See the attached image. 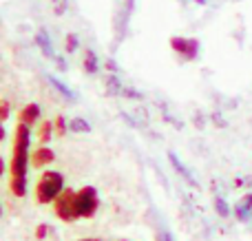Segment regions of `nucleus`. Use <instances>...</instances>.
<instances>
[{
  "label": "nucleus",
  "mask_w": 252,
  "mask_h": 241,
  "mask_svg": "<svg viewBox=\"0 0 252 241\" xmlns=\"http://www.w3.org/2000/svg\"><path fill=\"white\" fill-rule=\"evenodd\" d=\"M29 144H31V124L20 122L16 126V140H13L11 177H27V168H29Z\"/></svg>",
  "instance_id": "1"
},
{
  "label": "nucleus",
  "mask_w": 252,
  "mask_h": 241,
  "mask_svg": "<svg viewBox=\"0 0 252 241\" xmlns=\"http://www.w3.org/2000/svg\"><path fill=\"white\" fill-rule=\"evenodd\" d=\"M62 190H64V177L58 171H44L35 186V197L40 204H51L60 197Z\"/></svg>",
  "instance_id": "2"
},
{
  "label": "nucleus",
  "mask_w": 252,
  "mask_h": 241,
  "mask_svg": "<svg viewBox=\"0 0 252 241\" xmlns=\"http://www.w3.org/2000/svg\"><path fill=\"white\" fill-rule=\"evenodd\" d=\"M53 208H56V215L60 217L62 221H75L80 217V211H78V193H73L71 188H64L60 193V197L53 202Z\"/></svg>",
  "instance_id": "3"
},
{
  "label": "nucleus",
  "mask_w": 252,
  "mask_h": 241,
  "mask_svg": "<svg viewBox=\"0 0 252 241\" xmlns=\"http://www.w3.org/2000/svg\"><path fill=\"white\" fill-rule=\"evenodd\" d=\"M97 206H100V197H97V190L93 186H84L82 190H78L80 217H93L97 212Z\"/></svg>",
  "instance_id": "4"
},
{
  "label": "nucleus",
  "mask_w": 252,
  "mask_h": 241,
  "mask_svg": "<svg viewBox=\"0 0 252 241\" xmlns=\"http://www.w3.org/2000/svg\"><path fill=\"white\" fill-rule=\"evenodd\" d=\"M170 49H173V51H177L186 62L188 60H195L197 53H199V40L173 35V38H170Z\"/></svg>",
  "instance_id": "5"
},
{
  "label": "nucleus",
  "mask_w": 252,
  "mask_h": 241,
  "mask_svg": "<svg viewBox=\"0 0 252 241\" xmlns=\"http://www.w3.org/2000/svg\"><path fill=\"white\" fill-rule=\"evenodd\" d=\"M35 44H38V49L42 51L44 58H49V60H56V51H53V44H51V38H49V33L44 29H40L38 33H35Z\"/></svg>",
  "instance_id": "6"
},
{
  "label": "nucleus",
  "mask_w": 252,
  "mask_h": 241,
  "mask_svg": "<svg viewBox=\"0 0 252 241\" xmlns=\"http://www.w3.org/2000/svg\"><path fill=\"white\" fill-rule=\"evenodd\" d=\"M168 162L173 164V168H175V171H177L179 175H182L184 180H186V181H188V184H190V186H195V184H197V181H195V177H192V173L188 171L186 166H184V162H182V159H179V157H177V155H175V153H168Z\"/></svg>",
  "instance_id": "7"
},
{
  "label": "nucleus",
  "mask_w": 252,
  "mask_h": 241,
  "mask_svg": "<svg viewBox=\"0 0 252 241\" xmlns=\"http://www.w3.org/2000/svg\"><path fill=\"white\" fill-rule=\"evenodd\" d=\"M47 82L51 84V87L56 89V91L60 93V95L64 97V100H71V102H75V100H78V95H75V93L71 91V89L66 87L64 82H60V80H58V78H53V75H47Z\"/></svg>",
  "instance_id": "8"
},
{
  "label": "nucleus",
  "mask_w": 252,
  "mask_h": 241,
  "mask_svg": "<svg viewBox=\"0 0 252 241\" xmlns=\"http://www.w3.org/2000/svg\"><path fill=\"white\" fill-rule=\"evenodd\" d=\"M38 118H40V106L35 104V102L27 104L25 109H22V113H20V120L22 122H27V124H33Z\"/></svg>",
  "instance_id": "9"
},
{
  "label": "nucleus",
  "mask_w": 252,
  "mask_h": 241,
  "mask_svg": "<svg viewBox=\"0 0 252 241\" xmlns=\"http://www.w3.org/2000/svg\"><path fill=\"white\" fill-rule=\"evenodd\" d=\"M53 159H56V155H53L51 149H38L33 155V164L35 166H47V164H51Z\"/></svg>",
  "instance_id": "10"
},
{
  "label": "nucleus",
  "mask_w": 252,
  "mask_h": 241,
  "mask_svg": "<svg viewBox=\"0 0 252 241\" xmlns=\"http://www.w3.org/2000/svg\"><path fill=\"white\" fill-rule=\"evenodd\" d=\"M82 66H84V71L87 73H97V69H100V64H97V56L91 51V49H87L84 51V62H82Z\"/></svg>",
  "instance_id": "11"
},
{
  "label": "nucleus",
  "mask_w": 252,
  "mask_h": 241,
  "mask_svg": "<svg viewBox=\"0 0 252 241\" xmlns=\"http://www.w3.org/2000/svg\"><path fill=\"white\" fill-rule=\"evenodd\" d=\"M122 89L124 84L120 82L118 75H106V91H109V95H122Z\"/></svg>",
  "instance_id": "12"
},
{
  "label": "nucleus",
  "mask_w": 252,
  "mask_h": 241,
  "mask_svg": "<svg viewBox=\"0 0 252 241\" xmlns=\"http://www.w3.org/2000/svg\"><path fill=\"white\" fill-rule=\"evenodd\" d=\"M11 193L16 197H25L27 195V177H11Z\"/></svg>",
  "instance_id": "13"
},
{
  "label": "nucleus",
  "mask_w": 252,
  "mask_h": 241,
  "mask_svg": "<svg viewBox=\"0 0 252 241\" xmlns=\"http://www.w3.org/2000/svg\"><path fill=\"white\" fill-rule=\"evenodd\" d=\"M69 131H73V133H89V131H91V124H89L87 120H82V118H73L69 122Z\"/></svg>",
  "instance_id": "14"
},
{
  "label": "nucleus",
  "mask_w": 252,
  "mask_h": 241,
  "mask_svg": "<svg viewBox=\"0 0 252 241\" xmlns=\"http://www.w3.org/2000/svg\"><path fill=\"white\" fill-rule=\"evenodd\" d=\"M215 211H217L219 217H228V215H230V206H228V202L223 197L215 199Z\"/></svg>",
  "instance_id": "15"
},
{
  "label": "nucleus",
  "mask_w": 252,
  "mask_h": 241,
  "mask_svg": "<svg viewBox=\"0 0 252 241\" xmlns=\"http://www.w3.org/2000/svg\"><path fill=\"white\" fill-rule=\"evenodd\" d=\"M250 211L252 208L248 206V204L244 202V199H241L239 204H237V208H235V212H237V217H239L241 221H248V217H250Z\"/></svg>",
  "instance_id": "16"
},
{
  "label": "nucleus",
  "mask_w": 252,
  "mask_h": 241,
  "mask_svg": "<svg viewBox=\"0 0 252 241\" xmlns=\"http://www.w3.org/2000/svg\"><path fill=\"white\" fill-rule=\"evenodd\" d=\"M51 7L56 16H62L66 11V7H69V0H51Z\"/></svg>",
  "instance_id": "17"
},
{
  "label": "nucleus",
  "mask_w": 252,
  "mask_h": 241,
  "mask_svg": "<svg viewBox=\"0 0 252 241\" xmlns=\"http://www.w3.org/2000/svg\"><path fill=\"white\" fill-rule=\"evenodd\" d=\"M51 128H53V122H44L42 124V128H40V142H42V144H47L49 140H51Z\"/></svg>",
  "instance_id": "18"
},
{
  "label": "nucleus",
  "mask_w": 252,
  "mask_h": 241,
  "mask_svg": "<svg viewBox=\"0 0 252 241\" xmlns=\"http://www.w3.org/2000/svg\"><path fill=\"white\" fill-rule=\"evenodd\" d=\"M64 47H66V51H69V53H73L75 49L80 47L78 35H75V33H69V35H66V44H64Z\"/></svg>",
  "instance_id": "19"
},
{
  "label": "nucleus",
  "mask_w": 252,
  "mask_h": 241,
  "mask_svg": "<svg viewBox=\"0 0 252 241\" xmlns=\"http://www.w3.org/2000/svg\"><path fill=\"white\" fill-rule=\"evenodd\" d=\"M56 131H58V135H64V133L69 131V124L64 122V118H62V115H58V118H56Z\"/></svg>",
  "instance_id": "20"
},
{
  "label": "nucleus",
  "mask_w": 252,
  "mask_h": 241,
  "mask_svg": "<svg viewBox=\"0 0 252 241\" xmlns=\"http://www.w3.org/2000/svg\"><path fill=\"white\" fill-rule=\"evenodd\" d=\"M122 95L124 97H128V100H142V93H139V91H135V89H128V87H124L122 89Z\"/></svg>",
  "instance_id": "21"
},
{
  "label": "nucleus",
  "mask_w": 252,
  "mask_h": 241,
  "mask_svg": "<svg viewBox=\"0 0 252 241\" xmlns=\"http://www.w3.org/2000/svg\"><path fill=\"white\" fill-rule=\"evenodd\" d=\"M49 230H51V228H49L47 224H40L38 228H35V239H44L49 235Z\"/></svg>",
  "instance_id": "22"
},
{
  "label": "nucleus",
  "mask_w": 252,
  "mask_h": 241,
  "mask_svg": "<svg viewBox=\"0 0 252 241\" xmlns=\"http://www.w3.org/2000/svg\"><path fill=\"white\" fill-rule=\"evenodd\" d=\"M0 115H2V120L9 118V102H7V100H2V109H0Z\"/></svg>",
  "instance_id": "23"
},
{
  "label": "nucleus",
  "mask_w": 252,
  "mask_h": 241,
  "mask_svg": "<svg viewBox=\"0 0 252 241\" xmlns=\"http://www.w3.org/2000/svg\"><path fill=\"white\" fill-rule=\"evenodd\" d=\"M213 120H215V122H217V124H219V126H226V122H223V120H221V118H219V115H217V113H213Z\"/></svg>",
  "instance_id": "24"
},
{
  "label": "nucleus",
  "mask_w": 252,
  "mask_h": 241,
  "mask_svg": "<svg viewBox=\"0 0 252 241\" xmlns=\"http://www.w3.org/2000/svg\"><path fill=\"white\" fill-rule=\"evenodd\" d=\"M106 66H109V69H111V71H118V64H115V62H113V60H106Z\"/></svg>",
  "instance_id": "25"
},
{
  "label": "nucleus",
  "mask_w": 252,
  "mask_h": 241,
  "mask_svg": "<svg viewBox=\"0 0 252 241\" xmlns=\"http://www.w3.org/2000/svg\"><path fill=\"white\" fill-rule=\"evenodd\" d=\"M56 62H58V66H60V69H62V71H64V69H66V64H64V60H62V58H56Z\"/></svg>",
  "instance_id": "26"
},
{
  "label": "nucleus",
  "mask_w": 252,
  "mask_h": 241,
  "mask_svg": "<svg viewBox=\"0 0 252 241\" xmlns=\"http://www.w3.org/2000/svg\"><path fill=\"white\" fill-rule=\"evenodd\" d=\"M161 241H175L173 237H170V235L168 233H161Z\"/></svg>",
  "instance_id": "27"
},
{
  "label": "nucleus",
  "mask_w": 252,
  "mask_h": 241,
  "mask_svg": "<svg viewBox=\"0 0 252 241\" xmlns=\"http://www.w3.org/2000/svg\"><path fill=\"white\" fill-rule=\"evenodd\" d=\"M244 202H246V204H248V206L252 208V193H250V195H246V197H244Z\"/></svg>",
  "instance_id": "28"
},
{
  "label": "nucleus",
  "mask_w": 252,
  "mask_h": 241,
  "mask_svg": "<svg viewBox=\"0 0 252 241\" xmlns=\"http://www.w3.org/2000/svg\"><path fill=\"white\" fill-rule=\"evenodd\" d=\"M80 241H100V239H80Z\"/></svg>",
  "instance_id": "29"
},
{
  "label": "nucleus",
  "mask_w": 252,
  "mask_h": 241,
  "mask_svg": "<svg viewBox=\"0 0 252 241\" xmlns=\"http://www.w3.org/2000/svg\"><path fill=\"white\" fill-rule=\"evenodd\" d=\"M182 2H186V0H182Z\"/></svg>",
  "instance_id": "30"
}]
</instances>
